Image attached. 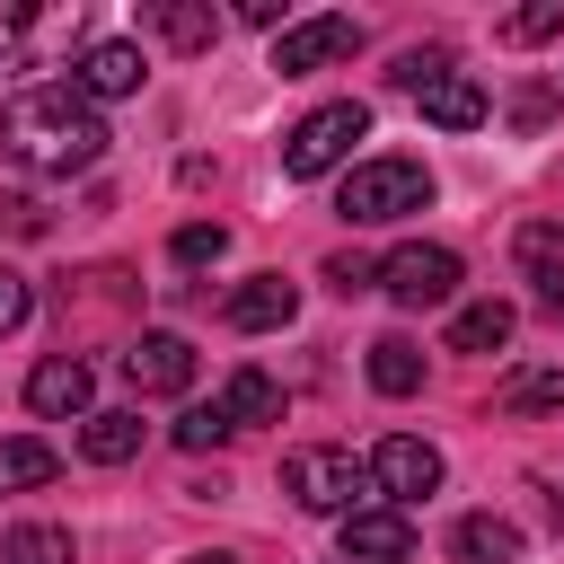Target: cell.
Masks as SVG:
<instances>
[{
    "label": "cell",
    "mask_w": 564,
    "mask_h": 564,
    "mask_svg": "<svg viewBox=\"0 0 564 564\" xmlns=\"http://www.w3.org/2000/svg\"><path fill=\"white\" fill-rule=\"evenodd\" d=\"M0 150L35 176H79L106 159V115L79 88H26L0 106Z\"/></svg>",
    "instance_id": "cell-1"
},
{
    "label": "cell",
    "mask_w": 564,
    "mask_h": 564,
    "mask_svg": "<svg viewBox=\"0 0 564 564\" xmlns=\"http://www.w3.org/2000/svg\"><path fill=\"white\" fill-rule=\"evenodd\" d=\"M282 494H291L300 511H335V520H352V511H370V458L308 441V449L282 458Z\"/></svg>",
    "instance_id": "cell-2"
},
{
    "label": "cell",
    "mask_w": 564,
    "mask_h": 564,
    "mask_svg": "<svg viewBox=\"0 0 564 564\" xmlns=\"http://www.w3.org/2000/svg\"><path fill=\"white\" fill-rule=\"evenodd\" d=\"M423 203H432V167H423V159H361V167L344 176V194H335V212H344L352 229L405 220V212H423Z\"/></svg>",
    "instance_id": "cell-3"
},
{
    "label": "cell",
    "mask_w": 564,
    "mask_h": 564,
    "mask_svg": "<svg viewBox=\"0 0 564 564\" xmlns=\"http://www.w3.org/2000/svg\"><path fill=\"white\" fill-rule=\"evenodd\" d=\"M397 88H405L441 132H476V123L494 115V97H485L467 70H449V53H405V62H397Z\"/></svg>",
    "instance_id": "cell-4"
},
{
    "label": "cell",
    "mask_w": 564,
    "mask_h": 564,
    "mask_svg": "<svg viewBox=\"0 0 564 564\" xmlns=\"http://www.w3.org/2000/svg\"><path fill=\"white\" fill-rule=\"evenodd\" d=\"M361 132H370V106H361V97H335V106L300 115L291 141H282V176H326V167H344Z\"/></svg>",
    "instance_id": "cell-5"
},
{
    "label": "cell",
    "mask_w": 564,
    "mask_h": 564,
    "mask_svg": "<svg viewBox=\"0 0 564 564\" xmlns=\"http://www.w3.org/2000/svg\"><path fill=\"white\" fill-rule=\"evenodd\" d=\"M379 291H388L397 308H441V300L458 291V256L432 247V238H405V247L379 264Z\"/></svg>",
    "instance_id": "cell-6"
},
{
    "label": "cell",
    "mask_w": 564,
    "mask_h": 564,
    "mask_svg": "<svg viewBox=\"0 0 564 564\" xmlns=\"http://www.w3.org/2000/svg\"><path fill=\"white\" fill-rule=\"evenodd\" d=\"M370 485L405 511V502L441 494V449H432V441H414V432H388V441L370 449Z\"/></svg>",
    "instance_id": "cell-7"
},
{
    "label": "cell",
    "mask_w": 564,
    "mask_h": 564,
    "mask_svg": "<svg viewBox=\"0 0 564 564\" xmlns=\"http://www.w3.org/2000/svg\"><path fill=\"white\" fill-rule=\"evenodd\" d=\"M344 53H361V26H352V18H300V26L273 35V70H282V79H308V70H326V62H344Z\"/></svg>",
    "instance_id": "cell-8"
},
{
    "label": "cell",
    "mask_w": 564,
    "mask_h": 564,
    "mask_svg": "<svg viewBox=\"0 0 564 564\" xmlns=\"http://www.w3.org/2000/svg\"><path fill=\"white\" fill-rule=\"evenodd\" d=\"M88 397H97V379H88V361L79 352H44L35 370H26V405L44 414V423H88Z\"/></svg>",
    "instance_id": "cell-9"
},
{
    "label": "cell",
    "mask_w": 564,
    "mask_h": 564,
    "mask_svg": "<svg viewBox=\"0 0 564 564\" xmlns=\"http://www.w3.org/2000/svg\"><path fill=\"white\" fill-rule=\"evenodd\" d=\"M123 379H132L141 397H185V388H194V344L159 326V335H141V344L123 352Z\"/></svg>",
    "instance_id": "cell-10"
},
{
    "label": "cell",
    "mask_w": 564,
    "mask_h": 564,
    "mask_svg": "<svg viewBox=\"0 0 564 564\" xmlns=\"http://www.w3.org/2000/svg\"><path fill=\"white\" fill-rule=\"evenodd\" d=\"M414 555V520L397 502H370L344 520V564H405Z\"/></svg>",
    "instance_id": "cell-11"
},
{
    "label": "cell",
    "mask_w": 564,
    "mask_h": 564,
    "mask_svg": "<svg viewBox=\"0 0 564 564\" xmlns=\"http://www.w3.org/2000/svg\"><path fill=\"white\" fill-rule=\"evenodd\" d=\"M520 273H529V300L546 308V317H564V229L555 220H520Z\"/></svg>",
    "instance_id": "cell-12"
},
{
    "label": "cell",
    "mask_w": 564,
    "mask_h": 564,
    "mask_svg": "<svg viewBox=\"0 0 564 564\" xmlns=\"http://www.w3.org/2000/svg\"><path fill=\"white\" fill-rule=\"evenodd\" d=\"M291 308H300V282H282V273H256V282H238V291L220 300V317H229L238 335H264V326H291Z\"/></svg>",
    "instance_id": "cell-13"
},
{
    "label": "cell",
    "mask_w": 564,
    "mask_h": 564,
    "mask_svg": "<svg viewBox=\"0 0 564 564\" xmlns=\"http://www.w3.org/2000/svg\"><path fill=\"white\" fill-rule=\"evenodd\" d=\"M150 79V62H141V44H88L79 53V97L97 106V97H132Z\"/></svg>",
    "instance_id": "cell-14"
},
{
    "label": "cell",
    "mask_w": 564,
    "mask_h": 564,
    "mask_svg": "<svg viewBox=\"0 0 564 564\" xmlns=\"http://www.w3.org/2000/svg\"><path fill=\"white\" fill-rule=\"evenodd\" d=\"M449 555H458V564H511V555H520V529H511L502 511H467V520L449 529Z\"/></svg>",
    "instance_id": "cell-15"
},
{
    "label": "cell",
    "mask_w": 564,
    "mask_h": 564,
    "mask_svg": "<svg viewBox=\"0 0 564 564\" xmlns=\"http://www.w3.org/2000/svg\"><path fill=\"white\" fill-rule=\"evenodd\" d=\"M511 344V300H467L449 317V352H502Z\"/></svg>",
    "instance_id": "cell-16"
},
{
    "label": "cell",
    "mask_w": 564,
    "mask_h": 564,
    "mask_svg": "<svg viewBox=\"0 0 564 564\" xmlns=\"http://www.w3.org/2000/svg\"><path fill=\"white\" fill-rule=\"evenodd\" d=\"M370 388H379V397H414V388H423L414 335H379V344H370Z\"/></svg>",
    "instance_id": "cell-17"
},
{
    "label": "cell",
    "mask_w": 564,
    "mask_h": 564,
    "mask_svg": "<svg viewBox=\"0 0 564 564\" xmlns=\"http://www.w3.org/2000/svg\"><path fill=\"white\" fill-rule=\"evenodd\" d=\"M220 414L247 432V423H282V388L264 379V370H229V388H220Z\"/></svg>",
    "instance_id": "cell-18"
},
{
    "label": "cell",
    "mask_w": 564,
    "mask_h": 564,
    "mask_svg": "<svg viewBox=\"0 0 564 564\" xmlns=\"http://www.w3.org/2000/svg\"><path fill=\"white\" fill-rule=\"evenodd\" d=\"M79 458H97V467L141 458V414H88L79 423Z\"/></svg>",
    "instance_id": "cell-19"
},
{
    "label": "cell",
    "mask_w": 564,
    "mask_h": 564,
    "mask_svg": "<svg viewBox=\"0 0 564 564\" xmlns=\"http://www.w3.org/2000/svg\"><path fill=\"white\" fill-rule=\"evenodd\" d=\"M494 405L502 414H564V370H511L494 388Z\"/></svg>",
    "instance_id": "cell-20"
},
{
    "label": "cell",
    "mask_w": 564,
    "mask_h": 564,
    "mask_svg": "<svg viewBox=\"0 0 564 564\" xmlns=\"http://www.w3.org/2000/svg\"><path fill=\"white\" fill-rule=\"evenodd\" d=\"M62 476V458H53V441H0V494H26V485H53Z\"/></svg>",
    "instance_id": "cell-21"
},
{
    "label": "cell",
    "mask_w": 564,
    "mask_h": 564,
    "mask_svg": "<svg viewBox=\"0 0 564 564\" xmlns=\"http://www.w3.org/2000/svg\"><path fill=\"white\" fill-rule=\"evenodd\" d=\"M150 26H159L176 53H203V44L220 35V18H212V9H194V0H159V9H150Z\"/></svg>",
    "instance_id": "cell-22"
},
{
    "label": "cell",
    "mask_w": 564,
    "mask_h": 564,
    "mask_svg": "<svg viewBox=\"0 0 564 564\" xmlns=\"http://www.w3.org/2000/svg\"><path fill=\"white\" fill-rule=\"evenodd\" d=\"M9 564H70V529H53V520H18V529H9Z\"/></svg>",
    "instance_id": "cell-23"
},
{
    "label": "cell",
    "mask_w": 564,
    "mask_h": 564,
    "mask_svg": "<svg viewBox=\"0 0 564 564\" xmlns=\"http://www.w3.org/2000/svg\"><path fill=\"white\" fill-rule=\"evenodd\" d=\"M229 432H238V423L220 414V397H212V405H194V414H176V449H220Z\"/></svg>",
    "instance_id": "cell-24"
},
{
    "label": "cell",
    "mask_w": 564,
    "mask_h": 564,
    "mask_svg": "<svg viewBox=\"0 0 564 564\" xmlns=\"http://www.w3.org/2000/svg\"><path fill=\"white\" fill-rule=\"evenodd\" d=\"M546 35H564V0H538V9L502 18V44H546Z\"/></svg>",
    "instance_id": "cell-25"
},
{
    "label": "cell",
    "mask_w": 564,
    "mask_h": 564,
    "mask_svg": "<svg viewBox=\"0 0 564 564\" xmlns=\"http://www.w3.org/2000/svg\"><path fill=\"white\" fill-rule=\"evenodd\" d=\"M220 247H229L220 220H185V229H176V264H220Z\"/></svg>",
    "instance_id": "cell-26"
},
{
    "label": "cell",
    "mask_w": 564,
    "mask_h": 564,
    "mask_svg": "<svg viewBox=\"0 0 564 564\" xmlns=\"http://www.w3.org/2000/svg\"><path fill=\"white\" fill-rule=\"evenodd\" d=\"M326 282L352 300V291H379V264H370L361 247H335V256H326Z\"/></svg>",
    "instance_id": "cell-27"
},
{
    "label": "cell",
    "mask_w": 564,
    "mask_h": 564,
    "mask_svg": "<svg viewBox=\"0 0 564 564\" xmlns=\"http://www.w3.org/2000/svg\"><path fill=\"white\" fill-rule=\"evenodd\" d=\"M26 308H35L26 273H9V264H0V335H18V326H26Z\"/></svg>",
    "instance_id": "cell-28"
},
{
    "label": "cell",
    "mask_w": 564,
    "mask_h": 564,
    "mask_svg": "<svg viewBox=\"0 0 564 564\" xmlns=\"http://www.w3.org/2000/svg\"><path fill=\"white\" fill-rule=\"evenodd\" d=\"M0 229H18V238H44V203H26V194H0Z\"/></svg>",
    "instance_id": "cell-29"
},
{
    "label": "cell",
    "mask_w": 564,
    "mask_h": 564,
    "mask_svg": "<svg viewBox=\"0 0 564 564\" xmlns=\"http://www.w3.org/2000/svg\"><path fill=\"white\" fill-rule=\"evenodd\" d=\"M546 115H555V88H520V97H511V123H520V132H538Z\"/></svg>",
    "instance_id": "cell-30"
},
{
    "label": "cell",
    "mask_w": 564,
    "mask_h": 564,
    "mask_svg": "<svg viewBox=\"0 0 564 564\" xmlns=\"http://www.w3.org/2000/svg\"><path fill=\"white\" fill-rule=\"evenodd\" d=\"M18 35H26V18H0V70H18Z\"/></svg>",
    "instance_id": "cell-31"
},
{
    "label": "cell",
    "mask_w": 564,
    "mask_h": 564,
    "mask_svg": "<svg viewBox=\"0 0 564 564\" xmlns=\"http://www.w3.org/2000/svg\"><path fill=\"white\" fill-rule=\"evenodd\" d=\"M185 564H238V555H185Z\"/></svg>",
    "instance_id": "cell-32"
},
{
    "label": "cell",
    "mask_w": 564,
    "mask_h": 564,
    "mask_svg": "<svg viewBox=\"0 0 564 564\" xmlns=\"http://www.w3.org/2000/svg\"><path fill=\"white\" fill-rule=\"evenodd\" d=\"M0 564H9V546H0Z\"/></svg>",
    "instance_id": "cell-33"
}]
</instances>
